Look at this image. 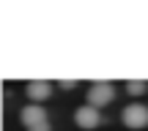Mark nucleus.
<instances>
[{
    "label": "nucleus",
    "instance_id": "nucleus-1",
    "mask_svg": "<svg viewBox=\"0 0 148 131\" xmlns=\"http://www.w3.org/2000/svg\"><path fill=\"white\" fill-rule=\"evenodd\" d=\"M121 120H123L126 128H145L148 126V107L145 104H129V107H123Z\"/></svg>",
    "mask_w": 148,
    "mask_h": 131
},
{
    "label": "nucleus",
    "instance_id": "nucleus-2",
    "mask_svg": "<svg viewBox=\"0 0 148 131\" xmlns=\"http://www.w3.org/2000/svg\"><path fill=\"white\" fill-rule=\"evenodd\" d=\"M115 98V88H112L110 82H93L88 90V104L96 107V109H101V107H107L110 101Z\"/></svg>",
    "mask_w": 148,
    "mask_h": 131
},
{
    "label": "nucleus",
    "instance_id": "nucleus-3",
    "mask_svg": "<svg viewBox=\"0 0 148 131\" xmlns=\"http://www.w3.org/2000/svg\"><path fill=\"white\" fill-rule=\"evenodd\" d=\"M74 123H77L79 128L90 131V128H96V126L101 123V115H99V109H96V107L85 104V107H79V109L74 112Z\"/></svg>",
    "mask_w": 148,
    "mask_h": 131
},
{
    "label": "nucleus",
    "instance_id": "nucleus-4",
    "mask_svg": "<svg viewBox=\"0 0 148 131\" xmlns=\"http://www.w3.org/2000/svg\"><path fill=\"white\" fill-rule=\"evenodd\" d=\"M25 93H27V98H30L33 104H38V101H47V98H49L52 85H49L47 79H30L27 88H25Z\"/></svg>",
    "mask_w": 148,
    "mask_h": 131
},
{
    "label": "nucleus",
    "instance_id": "nucleus-5",
    "mask_svg": "<svg viewBox=\"0 0 148 131\" xmlns=\"http://www.w3.org/2000/svg\"><path fill=\"white\" fill-rule=\"evenodd\" d=\"M22 123H25L27 128H33V126H41V123H49V120H47L44 107L30 104V107H25V109H22Z\"/></svg>",
    "mask_w": 148,
    "mask_h": 131
},
{
    "label": "nucleus",
    "instance_id": "nucleus-6",
    "mask_svg": "<svg viewBox=\"0 0 148 131\" xmlns=\"http://www.w3.org/2000/svg\"><path fill=\"white\" fill-rule=\"evenodd\" d=\"M145 90H148V82H145V79H129V82H126V93L129 96H143Z\"/></svg>",
    "mask_w": 148,
    "mask_h": 131
},
{
    "label": "nucleus",
    "instance_id": "nucleus-7",
    "mask_svg": "<svg viewBox=\"0 0 148 131\" xmlns=\"http://www.w3.org/2000/svg\"><path fill=\"white\" fill-rule=\"evenodd\" d=\"M60 88H63V90H71V88H77V79H60Z\"/></svg>",
    "mask_w": 148,
    "mask_h": 131
},
{
    "label": "nucleus",
    "instance_id": "nucleus-8",
    "mask_svg": "<svg viewBox=\"0 0 148 131\" xmlns=\"http://www.w3.org/2000/svg\"><path fill=\"white\" fill-rule=\"evenodd\" d=\"M27 131H49V123H41V126H33V128H27Z\"/></svg>",
    "mask_w": 148,
    "mask_h": 131
}]
</instances>
